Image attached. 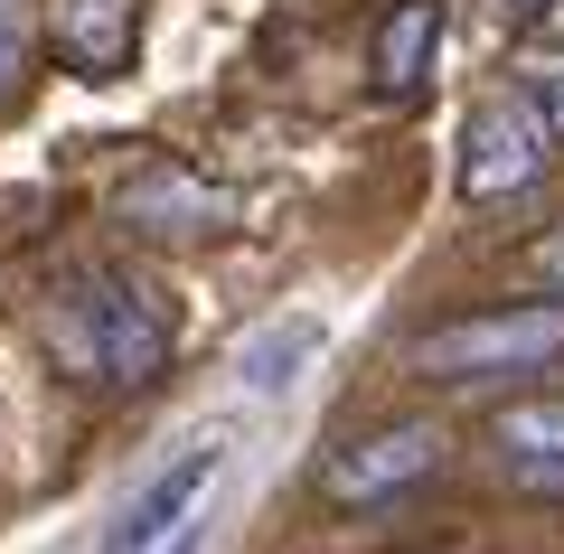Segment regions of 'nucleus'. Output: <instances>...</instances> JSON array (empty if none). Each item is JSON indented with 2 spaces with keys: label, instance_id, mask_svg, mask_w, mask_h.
<instances>
[{
  "label": "nucleus",
  "instance_id": "obj_14",
  "mask_svg": "<svg viewBox=\"0 0 564 554\" xmlns=\"http://www.w3.org/2000/svg\"><path fill=\"white\" fill-rule=\"evenodd\" d=\"M499 10H518V20H536V10H555V0H499Z\"/></svg>",
  "mask_w": 564,
  "mask_h": 554
},
{
  "label": "nucleus",
  "instance_id": "obj_10",
  "mask_svg": "<svg viewBox=\"0 0 564 554\" xmlns=\"http://www.w3.org/2000/svg\"><path fill=\"white\" fill-rule=\"evenodd\" d=\"M311 357H321V319H263V329L236 348V377L254 385V395H282Z\"/></svg>",
  "mask_w": 564,
  "mask_h": 554
},
{
  "label": "nucleus",
  "instance_id": "obj_1",
  "mask_svg": "<svg viewBox=\"0 0 564 554\" xmlns=\"http://www.w3.org/2000/svg\"><path fill=\"white\" fill-rule=\"evenodd\" d=\"M180 348V319H170L161 282L95 263L66 292H47V357H57L76 385H151Z\"/></svg>",
  "mask_w": 564,
  "mask_h": 554
},
{
  "label": "nucleus",
  "instance_id": "obj_6",
  "mask_svg": "<svg viewBox=\"0 0 564 554\" xmlns=\"http://www.w3.org/2000/svg\"><path fill=\"white\" fill-rule=\"evenodd\" d=\"M122 226H132V236H226V226H236V188H207L180 160H151V170L122 188Z\"/></svg>",
  "mask_w": 564,
  "mask_h": 554
},
{
  "label": "nucleus",
  "instance_id": "obj_8",
  "mask_svg": "<svg viewBox=\"0 0 564 554\" xmlns=\"http://www.w3.org/2000/svg\"><path fill=\"white\" fill-rule=\"evenodd\" d=\"M443 57V0H395L377 20V95H414Z\"/></svg>",
  "mask_w": 564,
  "mask_h": 554
},
{
  "label": "nucleus",
  "instance_id": "obj_7",
  "mask_svg": "<svg viewBox=\"0 0 564 554\" xmlns=\"http://www.w3.org/2000/svg\"><path fill=\"white\" fill-rule=\"evenodd\" d=\"M207 479H217V442H188L180 460H170L161 479H151V489L132 498V508H122V526L104 535V554H161L170 535L188 526V508H198V489Z\"/></svg>",
  "mask_w": 564,
  "mask_h": 554
},
{
  "label": "nucleus",
  "instance_id": "obj_5",
  "mask_svg": "<svg viewBox=\"0 0 564 554\" xmlns=\"http://www.w3.org/2000/svg\"><path fill=\"white\" fill-rule=\"evenodd\" d=\"M489 470L518 498H564V395H518L489 414Z\"/></svg>",
  "mask_w": 564,
  "mask_h": 554
},
{
  "label": "nucleus",
  "instance_id": "obj_2",
  "mask_svg": "<svg viewBox=\"0 0 564 554\" xmlns=\"http://www.w3.org/2000/svg\"><path fill=\"white\" fill-rule=\"evenodd\" d=\"M564 357V301H508V311H470L414 338V367L443 385H489V377H536Z\"/></svg>",
  "mask_w": 564,
  "mask_h": 554
},
{
  "label": "nucleus",
  "instance_id": "obj_9",
  "mask_svg": "<svg viewBox=\"0 0 564 554\" xmlns=\"http://www.w3.org/2000/svg\"><path fill=\"white\" fill-rule=\"evenodd\" d=\"M57 57H76L85 76H113L132 57V0H57Z\"/></svg>",
  "mask_w": 564,
  "mask_h": 554
},
{
  "label": "nucleus",
  "instance_id": "obj_12",
  "mask_svg": "<svg viewBox=\"0 0 564 554\" xmlns=\"http://www.w3.org/2000/svg\"><path fill=\"white\" fill-rule=\"evenodd\" d=\"M10 85H20V20L0 10V95H10Z\"/></svg>",
  "mask_w": 564,
  "mask_h": 554
},
{
  "label": "nucleus",
  "instance_id": "obj_3",
  "mask_svg": "<svg viewBox=\"0 0 564 554\" xmlns=\"http://www.w3.org/2000/svg\"><path fill=\"white\" fill-rule=\"evenodd\" d=\"M545 160H555V122L536 113V95H480L462 122V198L470 207H499L518 188H536Z\"/></svg>",
  "mask_w": 564,
  "mask_h": 554
},
{
  "label": "nucleus",
  "instance_id": "obj_15",
  "mask_svg": "<svg viewBox=\"0 0 564 554\" xmlns=\"http://www.w3.org/2000/svg\"><path fill=\"white\" fill-rule=\"evenodd\" d=\"M170 554H188V545H170Z\"/></svg>",
  "mask_w": 564,
  "mask_h": 554
},
{
  "label": "nucleus",
  "instance_id": "obj_11",
  "mask_svg": "<svg viewBox=\"0 0 564 554\" xmlns=\"http://www.w3.org/2000/svg\"><path fill=\"white\" fill-rule=\"evenodd\" d=\"M527 95H536V113L555 122V141H564V57H545L536 76H527Z\"/></svg>",
  "mask_w": 564,
  "mask_h": 554
},
{
  "label": "nucleus",
  "instance_id": "obj_4",
  "mask_svg": "<svg viewBox=\"0 0 564 554\" xmlns=\"http://www.w3.org/2000/svg\"><path fill=\"white\" fill-rule=\"evenodd\" d=\"M443 423H423V414H404V423H377V433H358V442H339V452L321 460V498L329 508H386V498H404V489H423V479L443 470Z\"/></svg>",
  "mask_w": 564,
  "mask_h": 554
},
{
  "label": "nucleus",
  "instance_id": "obj_13",
  "mask_svg": "<svg viewBox=\"0 0 564 554\" xmlns=\"http://www.w3.org/2000/svg\"><path fill=\"white\" fill-rule=\"evenodd\" d=\"M536 282H555V292H564V226L536 245Z\"/></svg>",
  "mask_w": 564,
  "mask_h": 554
}]
</instances>
